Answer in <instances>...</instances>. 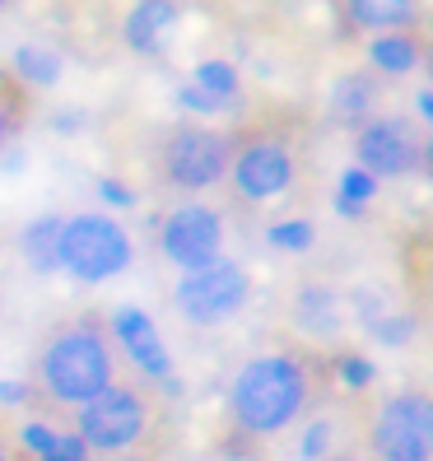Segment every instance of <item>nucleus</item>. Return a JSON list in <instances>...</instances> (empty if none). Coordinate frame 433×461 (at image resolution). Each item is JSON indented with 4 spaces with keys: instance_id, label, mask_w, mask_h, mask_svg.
Instances as JSON below:
<instances>
[{
    "instance_id": "nucleus-24",
    "label": "nucleus",
    "mask_w": 433,
    "mask_h": 461,
    "mask_svg": "<svg viewBox=\"0 0 433 461\" xmlns=\"http://www.w3.org/2000/svg\"><path fill=\"white\" fill-rule=\"evenodd\" d=\"M38 461H89V447L75 438V433H57V443H51Z\"/></svg>"
},
{
    "instance_id": "nucleus-8",
    "label": "nucleus",
    "mask_w": 433,
    "mask_h": 461,
    "mask_svg": "<svg viewBox=\"0 0 433 461\" xmlns=\"http://www.w3.org/2000/svg\"><path fill=\"white\" fill-rule=\"evenodd\" d=\"M359 168L377 182V177H401L419 164V135L405 117H373L359 126Z\"/></svg>"
},
{
    "instance_id": "nucleus-34",
    "label": "nucleus",
    "mask_w": 433,
    "mask_h": 461,
    "mask_svg": "<svg viewBox=\"0 0 433 461\" xmlns=\"http://www.w3.org/2000/svg\"><path fill=\"white\" fill-rule=\"evenodd\" d=\"M0 461H10V452H5V443H0Z\"/></svg>"
},
{
    "instance_id": "nucleus-12",
    "label": "nucleus",
    "mask_w": 433,
    "mask_h": 461,
    "mask_svg": "<svg viewBox=\"0 0 433 461\" xmlns=\"http://www.w3.org/2000/svg\"><path fill=\"white\" fill-rule=\"evenodd\" d=\"M173 23H177L173 0H135L131 14H126V42L140 51V57H154V51H164Z\"/></svg>"
},
{
    "instance_id": "nucleus-13",
    "label": "nucleus",
    "mask_w": 433,
    "mask_h": 461,
    "mask_svg": "<svg viewBox=\"0 0 433 461\" xmlns=\"http://www.w3.org/2000/svg\"><path fill=\"white\" fill-rule=\"evenodd\" d=\"M373 98H377L373 75L349 70V75L336 79V89H331V117L340 126H364V122H373Z\"/></svg>"
},
{
    "instance_id": "nucleus-32",
    "label": "nucleus",
    "mask_w": 433,
    "mask_h": 461,
    "mask_svg": "<svg viewBox=\"0 0 433 461\" xmlns=\"http://www.w3.org/2000/svg\"><path fill=\"white\" fill-rule=\"evenodd\" d=\"M5 131H10V113H5V103H0V145H5Z\"/></svg>"
},
{
    "instance_id": "nucleus-28",
    "label": "nucleus",
    "mask_w": 433,
    "mask_h": 461,
    "mask_svg": "<svg viewBox=\"0 0 433 461\" xmlns=\"http://www.w3.org/2000/svg\"><path fill=\"white\" fill-rule=\"evenodd\" d=\"M98 186H103V196L113 201V205H131V201H135V192H131L126 182H113V177H103Z\"/></svg>"
},
{
    "instance_id": "nucleus-21",
    "label": "nucleus",
    "mask_w": 433,
    "mask_h": 461,
    "mask_svg": "<svg viewBox=\"0 0 433 461\" xmlns=\"http://www.w3.org/2000/svg\"><path fill=\"white\" fill-rule=\"evenodd\" d=\"M266 238H270V248H280V252H308L312 248V224L308 220H284V224H270Z\"/></svg>"
},
{
    "instance_id": "nucleus-4",
    "label": "nucleus",
    "mask_w": 433,
    "mask_h": 461,
    "mask_svg": "<svg viewBox=\"0 0 433 461\" xmlns=\"http://www.w3.org/2000/svg\"><path fill=\"white\" fill-rule=\"evenodd\" d=\"M368 461H433V392L405 387L373 405L364 429Z\"/></svg>"
},
{
    "instance_id": "nucleus-26",
    "label": "nucleus",
    "mask_w": 433,
    "mask_h": 461,
    "mask_svg": "<svg viewBox=\"0 0 433 461\" xmlns=\"http://www.w3.org/2000/svg\"><path fill=\"white\" fill-rule=\"evenodd\" d=\"M19 438H23V447H29L33 456H42L51 443H57V429H51V424H23Z\"/></svg>"
},
{
    "instance_id": "nucleus-11",
    "label": "nucleus",
    "mask_w": 433,
    "mask_h": 461,
    "mask_svg": "<svg viewBox=\"0 0 433 461\" xmlns=\"http://www.w3.org/2000/svg\"><path fill=\"white\" fill-rule=\"evenodd\" d=\"M113 331L122 340V349L135 359V368L158 377V383H173V359H168V349L164 340H158V327L140 312V308H117L113 312Z\"/></svg>"
},
{
    "instance_id": "nucleus-15",
    "label": "nucleus",
    "mask_w": 433,
    "mask_h": 461,
    "mask_svg": "<svg viewBox=\"0 0 433 461\" xmlns=\"http://www.w3.org/2000/svg\"><path fill=\"white\" fill-rule=\"evenodd\" d=\"M419 51H424V42L415 33L396 29V33H377L373 47H368V57H373L377 70H387V75H410L419 66Z\"/></svg>"
},
{
    "instance_id": "nucleus-25",
    "label": "nucleus",
    "mask_w": 433,
    "mask_h": 461,
    "mask_svg": "<svg viewBox=\"0 0 433 461\" xmlns=\"http://www.w3.org/2000/svg\"><path fill=\"white\" fill-rule=\"evenodd\" d=\"M336 373L345 377L349 387H368V383H373V364H368V359H359V355H340Z\"/></svg>"
},
{
    "instance_id": "nucleus-9",
    "label": "nucleus",
    "mask_w": 433,
    "mask_h": 461,
    "mask_svg": "<svg viewBox=\"0 0 433 461\" xmlns=\"http://www.w3.org/2000/svg\"><path fill=\"white\" fill-rule=\"evenodd\" d=\"M233 182L248 201H270L280 196L289 177H293V158H289V145L275 140V135H252L233 149Z\"/></svg>"
},
{
    "instance_id": "nucleus-20",
    "label": "nucleus",
    "mask_w": 433,
    "mask_h": 461,
    "mask_svg": "<svg viewBox=\"0 0 433 461\" xmlns=\"http://www.w3.org/2000/svg\"><path fill=\"white\" fill-rule=\"evenodd\" d=\"M368 331L377 336V340H387V345H405L415 336V317L410 312H392V308H383L373 321H368Z\"/></svg>"
},
{
    "instance_id": "nucleus-2",
    "label": "nucleus",
    "mask_w": 433,
    "mask_h": 461,
    "mask_svg": "<svg viewBox=\"0 0 433 461\" xmlns=\"http://www.w3.org/2000/svg\"><path fill=\"white\" fill-rule=\"evenodd\" d=\"M308 405V368L293 355H257L238 368L229 387V415L242 433L270 438L289 429Z\"/></svg>"
},
{
    "instance_id": "nucleus-35",
    "label": "nucleus",
    "mask_w": 433,
    "mask_h": 461,
    "mask_svg": "<svg viewBox=\"0 0 433 461\" xmlns=\"http://www.w3.org/2000/svg\"><path fill=\"white\" fill-rule=\"evenodd\" d=\"M0 5H5V0H0Z\"/></svg>"
},
{
    "instance_id": "nucleus-3",
    "label": "nucleus",
    "mask_w": 433,
    "mask_h": 461,
    "mask_svg": "<svg viewBox=\"0 0 433 461\" xmlns=\"http://www.w3.org/2000/svg\"><path fill=\"white\" fill-rule=\"evenodd\" d=\"M154 433V401L135 383H113L75 411V438L89 456H126Z\"/></svg>"
},
{
    "instance_id": "nucleus-31",
    "label": "nucleus",
    "mask_w": 433,
    "mask_h": 461,
    "mask_svg": "<svg viewBox=\"0 0 433 461\" xmlns=\"http://www.w3.org/2000/svg\"><path fill=\"white\" fill-rule=\"evenodd\" d=\"M419 164H424V173L433 177V140H424V145H419Z\"/></svg>"
},
{
    "instance_id": "nucleus-7",
    "label": "nucleus",
    "mask_w": 433,
    "mask_h": 461,
    "mask_svg": "<svg viewBox=\"0 0 433 461\" xmlns=\"http://www.w3.org/2000/svg\"><path fill=\"white\" fill-rule=\"evenodd\" d=\"M233 145L220 131L210 126H177L164 140V177L173 186H186V192H201V186H214L229 173Z\"/></svg>"
},
{
    "instance_id": "nucleus-18",
    "label": "nucleus",
    "mask_w": 433,
    "mask_h": 461,
    "mask_svg": "<svg viewBox=\"0 0 433 461\" xmlns=\"http://www.w3.org/2000/svg\"><path fill=\"white\" fill-rule=\"evenodd\" d=\"M57 242H61V220L57 214H42L23 229V257L33 261V270H57Z\"/></svg>"
},
{
    "instance_id": "nucleus-10",
    "label": "nucleus",
    "mask_w": 433,
    "mask_h": 461,
    "mask_svg": "<svg viewBox=\"0 0 433 461\" xmlns=\"http://www.w3.org/2000/svg\"><path fill=\"white\" fill-rule=\"evenodd\" d=\"M224 242V220L210 205H182L168 214L164 224V252L182 266V270H201L220 257Z\"/></svg>"
},
{
    "instance_id": "nucleus-33",
    "label": "nucleus",
    "mask_w": 433,
    "mask_h": 461,
    "mask_svg": "<svg viewBox=\"0 0 433 461\" xmlns=\"http://www.w3.org/2000/svg\"><path fill=\"white\" fill-rule=\"evenodd\" d=\"M419 61H424V66H428V75H433V47H424V51H419Z\"/></svg>"
},
{
    "instance_id": "nucleus-17",
    "label": "nucleus",
    "mask_w": 433,
    "mask_h": 461,
    "mask_svg": "<svg viewBox=\"0 0 433 461\" xmlns=\"http://www.w3.org/2000/svg\"><path fill=\"white\" fill-rule=\"evenodd\" d=\"M192 89L210 98L214 107H233L238 103V70L229 61H201L192 75Z\"/></svg>"
},
{
    "instance_id": "nucleus-5",
    "label": "nucleus",
    "mask_w": 433,
    "mask_h": 461,
    "mask_svg": "<svg viewBox=\"0 0 433 461\" xmlns=\"http://www.w3.org/2000/svg\"><path fill=\"white\" fill-rule=\"evenodd\" d=\"M57 261L75 280H89V285L113 280L117 270L131 266V238L107 214H75V220H61Z\"/></svg>"
},
{
    "instance_id": "nucleus-30",
    "label": "nucleus",
    "mask_w": 433,
    "mask_h": 461,
    "mask_svg": "<svg viewBox=\"0 0 433 461\" xmlns=\"http://www.w3.org/2000/svg\"><path fill=\"white\" fill-rule=\"evenodd\" d=\"M415 107H419V122L433 126V89H419V94H415Z\"/></svg>"
},
{
    "instance_id": "nucleus-16",
    "label": "nucleus",
    "mask_w": 433,
    "mask_h": 461,
    "mask_svg": "<svg viewBox=\"0 0 433 461\" xmlns=\"http://www.w3.org/2000/svg\"><path fill=\"white\" fill-rule=\"evenodd\" d=\"M349 19L373 33H396L415 19V0H345Z\"/></svg>"
},
{
    "instance_id": "nucleus-23",
    "label": "nucleus",
    "mask_w": 433,
    "mask_h": 461,
    "mask_svg": "<svg viewBox=\"0 0 433 461\" xmlns=\"http://www.w3.org/2000/svg\"><path fill=\"white\" fill-rule=\"evenodd\" d=\"M373 192H377V182H373L364 168H345V173H340V192H336V201L368 205V201H373Z\"/></svg>"
},
{
    "instance_id": "nucleus-14",
    "label": "nucleus",
    "mask_w": 433,
    "mask_h": 461,
    "mask_svg": "<svg viewBox=\"0 0 433 461\" xmlns=\"http://www.w3.org/2000/svg\"><path fill=\"white\" fill-rule=\"evenodd\" d=\"M293 321L312 336H331L340 327V294L327 285H308L293 298Z\"/></svg>"
},
{
    "instance_id": "nucleus-27",
    "label": "nucleus",
    "mask_w": 433,
    "mask_h": 461,
    "mask_svg": "<svg viewBox=\"0 0 433 461\" xmlns=\"http://www.w3.org/2000/svg\"><path fill=\"white\" fill-rule=\"evenodd\" d=\"M177 103L186 107V113H220V107H214L210 98H201L192 85H182V89H177Z\"/></svg>"
},
{
    "instance_id": "nucleus-19",
    "label": "nucleus",
    "mask_w": 433,
    "mask_h": 461,
    "mask_svg": "<svg viewBox=\"0 0 433 461\" xmlns=\"http://www.w3.org/2000/svg\"><path fill=\"white\" fill-rule=\"evenodd\" d=\"M14 70H19V79H29V85H57L61 57L42 42H23V47H14Z\"/></svg>"
},
{
    "instance_id": "nucleus-6",
    "label": "nucleus",
    "mask_w": 433,
    "mask_h": 461,
    "mask_svg": "<svg viewBox=\"0 0 433 461\" xmlns=\"http://www.w3.org/2000/svg\"><path fill=\"white\" fill-rule=\"evenodd\" d=\"M248 270H242L238 261H224L214 257L210 266L201 270H186L182 285H177V308L186 321H201V327H214V321L233 317L242 303H248Z\"/></svg>"
},
{
    "instance_id": "nucleus-22",
    "label": "nucleus",
    "mask_w": 433,
    "mask_h": 461,
    "mask_svg": "<svg viewBox=\"0 0 433 461\" xmlns=\"http://www.w3.org/2000/svg\"><path fill=\"white\" fill-rule=\"evenodd\" d=\"M331 438H336V424H331V420H312V424L303 429V438H299V456H303V461H327V456H336V452H331Z\"/></svg>"
},
{
    "instance_id": "nucleus-1",
    "label": "nucleus",
    "mask_w": 433,
    "mask_h": 461,
    "mask_svg": "<svg viewBox=\"0 0 433 461\" xmlns=\"http://www.w3.org/2000/svg\"><path fill=\"white\" fill-rule=\"evenodd\" d=\"M33 383L57 405H70V411H79L85 401H94L98 392L117 383L113 345H107V331L98 327V317L61 321L42 340L38 359H33Z\"/></svg>"
},
{
    "instance_id": "nucleus-29",
    "label": "nucleus",
    "mask_w": 433,
    "mask_h": 461,
    "mask_svg": "<svg viewBox=\"0 0 433 461\" xmlns=\"http://www.w3.org/2000/svg\"><path fill=\"white\" fill-rule=\"evenodd\" d=\"M0 401H5V405L29 401V387H23V383H0Z\"/></svg>"
}]
</instances>
